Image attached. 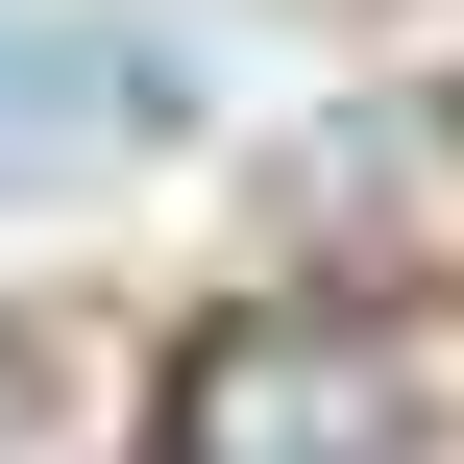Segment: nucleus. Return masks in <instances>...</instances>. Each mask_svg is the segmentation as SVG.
<instances>
[{
  "instance_id": "obj_1",
  "label": "nucleus",
  "mask_w": 464,
  "mask_h": 464,
  "mask_svg": "<svg viewBox=\"0 0 464 464\" xmlns=\"http://www.w3.org/2000/svg\"><path fill=\"white\" fill-rule=\"evenodd\" d=\"M440 440H464V318H392V294L220 318L171 392V464H440Z\"/></svg>"
},
{
  "instance_id": "obj_2",
  "label": "nucleus",
  "mask_w": 464,
  "mask_h": 464,
  "mask_svg": "<svg viewBox=\"0 0 464 464\" xmlns=\"http://www.w3.org/2000/svg\"><path fill=\"white\" fill-rule=\"evenodd\" d=\"M171 49L147 24H73V0H0V196H49V171H122V147H171Z\"/></svg>"
},
{
  "instance_id": "obj_3",
  "label": "nucleus",
  "mask_w": 464,
  "mask_h": 464,
  "mask_svg": "<svg viewBox=\"0 0 464 464\" xmlns=\"http://www.w3.org/2000/svg\"><path fill=\"white\" fill-rule=\"evenodd\" d=\"M24 440H49V416H24V367H0V464H24Z\"/></svg>"
}]
</instances>
